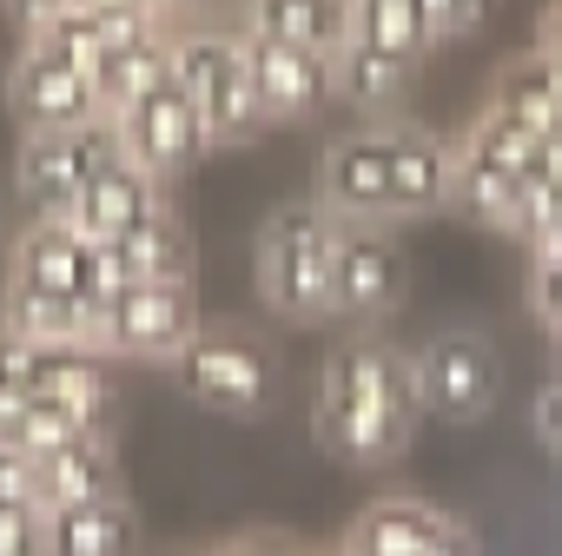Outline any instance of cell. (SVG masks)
Wrapping results in <instances>:
<instances>
[{"label":"cell","instance_id":"cell-1","mask_svg":"<svg viewBox=\"0 0 562 556\" xmlns=\"http://www.w3.org/2000/svg\"><path fill=\"white\" fill-rule=\"evenodd\" d=\"M424 391H417V358L378 338V325H351V338L318 365L312 391V437L338 464H397L417 437Z\"/></svg>","mask_w":562,"mask_h":556},{"label":"cell","instance_id":"cell-2","mask_svg":"<svg viewBox=\"0 0 562 556\" xmlns=\"http://www.w3.org/2000/svg\"><path fill=\"white\" fill-rule=\"evenodd\" d=\"M338 238H345V219H331L318 205V192L285 199L251 238L258 305L271 319H292V325H325L331 292H338Z\"/></svg>","mask_w":562,"mask_h":556},{"label":"cell","instance_id":"cell-3","mask_svg":"<svg viewBox=\"0 0 562 556\" xmlns=\"http://www.w3.org/2000/svg\"><path fill=\"white\" fill-rule=\"evenodd\" d=\"M555 173V153L542 133L503 120L496 107H483L463 133H457V159H450V212L476 219V225H496V232H516V212H522V192L536 179Z\"/></svg>","mask_w":562,"mask_h":556},{"label":"cell","instance_id":"cell-4","mask_svg":"<svg viewBox=\"0 0 562 556\" xmlns=\"http://www.w3.org/2000/svg\"><path fill=\"white\" fill-rule=\"evenodd\" d=\"M172 371H179V385H186L192 404H205L218 418H238V424L265 418L271 398H278V358L245 325H205L199 319V332L179 345Z\"/></svg>","mask_w":562,"mask_h":556},{"label":"cell","instance_id":"cell-5","mask_svg":"<svg viewBox=\"0 0 562 556\" xmlns=\"http://www.w3.org/2000/svg\"><path fill=\"white\" fill-rule=\"evenodd\" d=\"M199 332V299L192 278H133V286H113L93 305V345L113 352L120 365L133 358H179V345Z\"/></svg>","mask_w":562,"mask_h":556},{"label":"cell","instance_id":"cell-6","mask_svg":"<svg viewBox=\"0 0 562 556\" xmlns=\"http://www.w3.org/2000/svg\"><path fill=\"white\" fill-rule=\"evenodd\" d=\"M417 358V391H424V418L443 424H476L496 391H503V358L476 325H443L437 338H424Z\"/></svg>","mask_w":562,"mask_h":556},{"label":"cell","instance_id":"cell-7","mask_svg":"<svg viewBox=\"0 0 562 556\" xmlns=\"http://www.w3.org/2000/svg\"><path fill=\"white\" fill-rule=\"evenodd\" d=\"M450 159L457 140L411 120V113H384V219H430L450 212Z\"/></svg>","mask_w":562,"mask_h":556},{"label":"cell","instance_id":"cell-8","mask_svg":"<svg viewBox=\"0 0 562 556\" xmlns=\"http://www.w3.org/2000/svg\"><path fill=\"white\" fill-rule=\"evenodd\" d=\"M238 41H245V60H251V87H258L265 126H312L325 107H338L331 54L285 47V41H258V34H238Z\"/></svg>","mask_w":562,"mask_h":556},{"label":"cell","instance_id":"cell-9","mask_svg":"<svg viewBox=\"0 0 562 556\" xmlns=\"http://www.w3.org/2000/svg\"><path fill=\"white\" fill-rule=\"evenodd\" d=\"M8 107H14L21 133H67V126H87L93 113H106L93 74L67 67V60H60L54 47H41V41L21 47L14 74H8Z\"/></svg>","mask_w":562,"mask_h":556},{"label":"cell","instance_id":"cell-10","mask_svg":"<svg viewBox=\"0 0 562 556\" xmlns=\"http://www.w3.org/2000/svg\"><path fill=\"white\" fill-rule=\"evenodd\" d=\"M113 120H120V140H126V159H139V166L159 173V179H179L186 166H199V159L212 153L192 93L172 87V80H159V87L139 93L133 107H120Z\"/></svg>","mask_w":562,"mask_h":556},{"label":"cell","instance_id":"cell-11","mask_svg":"<svg viewBox=\"0 0 562 556\" xmlns=\"http://www.w3.org/2000/svg\"><path fill=\"white\" fill-rule=\"evenodd\" d=\"M8 271L14 278H34V286H54V292H74L87 305L106 299V258H100V238L80 232L74 219H47V212H27L14 252H8Z\"/></svg>","mask_w":562,"mask_h":556},{"label":"cell","instance_id":"cell-12","mask_svg":"<svg viewBox=\"0 0 562 556\" xmlns=\"http://www.w3.org/2000/svg\"><path fill=\"white\" fill-rule=\"evenodd\" d=\"M404 252L391 245V225H345L338 238V292L331 319L345 325H384L404 305Z\"/></svg>","mask_w":562,"mask_h":556},{"label":"cell","instance_id":"cell-13","mask_svg":"<svg viewBox=\"0 0 562 556\" xmlns=\"http://www.w3.org/2000/svg\"><path fill=\"white\" fill-rule=\"evenodd\" d=\"M318 205L345 225H391L384 219V120H351L318 153Z\"/></svg>","mask_w":562,"mask_h":556},{"label":"cell","instance_id":"cell-14","mask_svg":"<svg viewBox=\"0 0 562 556\" xmlns=\"http://www.w3.org/2000/svg\"><path fill=\"white\" fill-rule=\"evenodd\" d=\"M450 530V510L430 503V497H411V490H391V497H371L351 530L338 536L345 556H430L437 536Z\"/></svg>","mask_w":562,"mask_h":556},{"label":"cell","instance_id":"cell-15","mask_svg":"<svg viewBox=\"0 0 562 556\" xmlns=\"http://www.w3.org/2000/svg\"><path fill=\"white\" fill-rule=\"evenodd\" d=\"M159 212H172V179H159V173H146L139 159H120V166H106L87 192H80V205L67 212L80 232H93V238H126V232H139L146 219H159Z\"/></svg>","mask_w":562,"mask_h":556},{"label":"cell","instance_id":"cell-16","mask_svg":"<svg viewBox=\"0 0 562 556\" xmlns=\"http://www.w3.org/2000/svg\"><path fill=\"white\" fill-rule=\"evenodd\" d=\"M27 391H47V398H67L87 424H106L113 431V391H120V358L74 338V345H34V371H27Z\"/></svg>","mask_w":562,"mask_h":556},{"label":"cell","instance_id":"cell-17","mask_svg":"<svg viewBox=\"0 0 562 556\" xmlns=\"http://www.w3.org/2000/svg\"><path fill=\"white\" fill-rule=\"evenodd\" d=\"M41 549L47 556H133L139 516L120 490L87 497V503H54V510H41Z\"/></svg>","mask_w":562,"mask_h":556},{"label":"cell","instance_id":"cell-18","mask_svg":"<svg viewBox=\"0 0 562 556\" xmlns=\"http://www.w3.org/2000/svg\"><path fill=\"white\" fill-rule=\"evenodd\" d=\"M331 74H338V107L358 113V120L404 113V100L417 87V60L391 54V47H371V41H345L331 54Z\"/></svg>","mask_w":562,"mask_h":556},{"label":"cell","instance_id":"cell-19","mask_svg":"<svg viewBox=\"0 0 562 556\" xmlns=\"http://www.w3.org/2000/svg\"><path fill=\"white\" fill-rule=\"evenodd\" d=\"M0 325L21 332L27 345H74V338L93 345V305L87 299L34 286V278H14V271L0 278Z\"/></svg>","mask_w":562,"mask_h":556},{"label":"cell","instance_id":"cell-20","mask_svg":"<svg viewBox=\"0 0 562 556\" xmlns=\"http://www.w3.org/2000/svg\"><path fill=\"white\" fill-rule=\"evenodd\" d=\"M238 34L338 54L345 34H351V0H245V8H238Z\"/></svg>","mask_w":562,"mask_h":556},{"label":"cell","instance_id":"cell-21","mask_svg":"<svg viewBox=\"0 0 562 556\" xmlns=\"http://www.w3.org/2000/svg\"><path fill=\"white\" fill-rule=\"evenodd\" d=\"M100 258H106V292L133 286V278H192V232L179 212H159L126 238H100Z\"/></svg>","mask_w":562,"mask_h":556},{"label":"cell","instance_id":"cell-22","mask_svg":"<svg viewBox=\"0 0 562 556\" xmlns=\"http://www.w3.org/2000/svg\"><path fill=\"white\" fill-rule=\"evenodd\" d=\"M120 490V451H113V431H80L74 444L47 451L41 457V510L54 503H87V497H113Z\"/></svg>","mask_w":562,"mask_h":556},{"label":"cell","instance_id":"cell-23","mask_svg":"<svg viewBox=\"0 0 562 556\" xmlns=\"http://www.w3.org/2000/svg\"><path fill=\"white\" fill-rule=\"evenodd\" d=\"M199 107V126H205V146H245L265 133V107H258V87H251V60H245V41L232 47V60L192 93Z\"/></svg>","mask_w":562,"mask_h":556},{"label":"cell","instance_id":"cell-24","mask_svg":"<svg viewBox=\"0 0 562 556\" xmlns=\"http://www.w3.org/2000/svg\"><path fill=\"white\" fill-rule=\"evenodd\" d=\"M14 186H21V205H27V212L67 219V212L80 205V192H87L80 159H74V133H21Z\"/></svg>","mask_w":562,"mask_h":556},{"label":"cell","instance_id":"cell-25","mask_svg":"<svg viewBox=\"0 0 562 556\" xmlns=\"http://www.w3.org/2000/svg\"><path fill=\"white\" fill-rule=\"evenodd\" d=\"M483 107H496L503 120H516V126H529V133H549V126L562 120V93H555L549 54H542V47L509 54V60L496 67V80H490V100H483Z\"/></svg>","mask_w":562,"mask_h":556},{"label":"cell","instance_id":"cell-26","mask_svg":"<svg viewBox=\"0 0 562 556\" xmlns=\"http://www.w3.org/2000/svg\"><path fill=\"white\" fill-rule=\"evenodd\" d=\"M159 80H172V60H166V27H153V34L126 41V47H106L100 74H93V87H100V107H106V113L133 107V100H139V93H153Z\"/></svg>","mask_w":562,"mask_h":556},{"label":"cell","instance_id":"cell-27","mask_svg":"<svg viewBox=\"0 0 562 556\" xmlns=\"http://www.w3.org/2000/svg\"><path fill=\"white\" fill-rule=\"evenodd\" d=\"M345 41H371L391 54H437L430 47V21H424V0H351V34Z\"/></svg>","mask_w":562,"mask_h":556},{"label":"cell","instance_id":"cell-28","mask_svg":"<svg viewBox=\"0 0 562 556\" xmlns=\"http://www.w3.org/2000/svg\"><path fill=\"white\" fill-rule=\"evenodd\" d=\"M80 431H106V424H87L67 398H47V391H27V404H21V431H14V444L41 464L47 451H60V444H74Z\"/></svg>","mask_w":562,"mask_h":556},{"label":"cell","instance_id":"cell-29","mask_svg":"<svg viewBox=\"0 0 562 556\" xmlns=\"http://www.w3.org/2000/svg\"><path fill=\"white\" fill-rule=\"evenodd\" d=\"M424 21H430V47H450L490 21V0H424Z\"/></svg>","mask_w":562,"mask_h":556},{"label":"cell","instance_id":"cell-30","mask_svg":"<svg viewBox=\"0 0 562 556\" xmlns=\"http://www.w3.org/2000/svg\"><path fill=\"white\" fill-rule=\"evenodd\" d=\"M529 312H536L549 332H562V252L529 258Z\"/></svg>","mask_w":562,"mask_h":556},{"label":"cell","instance_id":"cell-31","mask_svg":"<svg viewBox=\"0 0 562 556\" xmlns=\"http://www.w3.org/2000/svg\"><path fill=\"white\" fill-rule=\"evenodd\" d=\"M0 556H47L41 549V503H0Z\"/></svg>","mask_w":562,"mask_h":556},{"label":"cell","instance_id":"cell-32","mask_svg":"<svg viewBox=\"0 0 562 556\" xmlns=\"http://www.w3.org/2000/svg\"><path fill=\"white\" fill-rule=\"evenodd\" d=\"M41 497V464L21 444H0V503H34Z\"/></svg>","mask_w":562,"mask_h":556},{"label":"cell","instance_id":"cell-33","mask_svg":"<svg viewBox=\"0 0 562 556\" xmlns=\"http://www.w3.org/2000/svg\"><path fill=\"white\" fill-rule=\"evenodd\" d=\"M27 371H34V345L21 332L0 325V398H21L27 391Z\"/></svg>","mask_w":562,"mask_h":556},{"label":"cell","instance_id":"cell-34","mask_svg":"<svg viewBox=\"0 0 562 556\" xmlns=\"http://www.w3.org/2000/svg\"><path fill=\"white\" fill-rule=\"evenodd\" d=\"M536 431H542V444H549V451H562V378L536 398Z\"/></svg>","mask_w":562,"mask_h":556},{"label":"cell","instance_id":"cell-35","mask_svg":"<svg viewBox=\"0 0 562 556\" xmlns=\"http://www.w3.org/2000/svg\"><path fill=\"white\" fill-rule=\"evenodd\" d=\"M430 556H476V530L463 523V516H450V530L437 536V549Z\"/></svg>","mask_w":562,"mask_h":556},{"label":"cell","instance_id":"cell-36","mask_svg":"<svg viewBox=\"0 0 562 556\" xmlns=\"http://www.w3.org/2000/svg\"><path fill=\"white\" fill-rule=\"evenodd\" d=\"M536 47L542 54H562V0H549L542 21H536Z\"/></svg>","mask_w":562,"mask_h":556},{"label":"cell","instance_id":"cell-37","mask_svg":"<svg viewBox=\"0 0 562 556\" xmlns=\"http://www.w3.org/2000/svg\"><path fill=\"white\" fill-rule=\"evenodd\" d=\"M238 8H245V0H192V21H218V27H238Z\"/></svg>","mask_w":562,"mask_h":556},{"label":"cell","instance_id":"cell-38","mask_svg":"<svg viewBox=\"0 0 562 556\" xmlns=\"http://www.w3.org/2000/svg\"><path fill=\"white\" fill-rule=\"evenodd\" d=\"M14 8H21V21H34V14H47V8H54V0H14Z\"/></svg>","mask_w":562,"mask_h":556},{"label":"cell","instance_id":"cell-39","mask_svg":"<svg viewBox=\"0 0 562 556\" xmlns=\"http://www.w3.org/2000/svg\"><path fill=\"white\" fill-rule=\"evenodd\" d=\"M325 556H345V549H325Z\"/></svg>","mask_w":562,"mask_h":556},{"label":"cell","instance_id":"cell-40","mask_svg":"<svg viewBox=\"0 0 562 556\" xmlns=\"http://www.w3.org/2000/svg\"><path fill=\"white\" fill-rule=\"evenodd\" d=\"M199 556H218V549H199Z\"/></svg>","mask_w":562,"mask_h":556}]
</instances>
